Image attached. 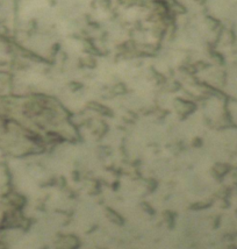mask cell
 Here are the masks:
<instances>
[]
</instances>
